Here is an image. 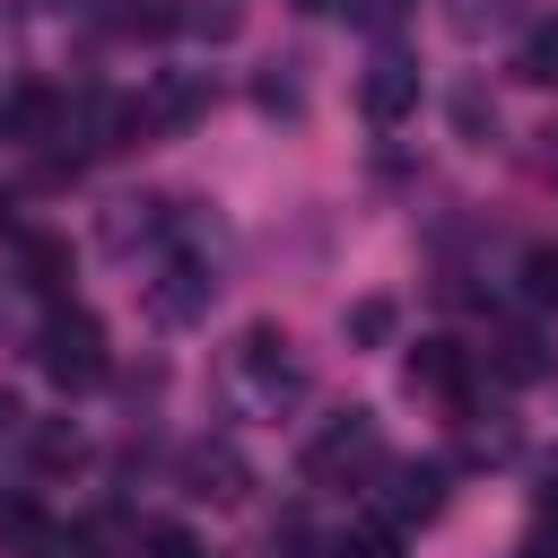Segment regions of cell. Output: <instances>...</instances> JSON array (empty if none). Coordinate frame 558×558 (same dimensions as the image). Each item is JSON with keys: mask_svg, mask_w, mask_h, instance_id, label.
<instances>
[{"mask_svg": "<svg viewBox=\"0 0 558 558\" xmlns=\"http://www.w3.org/2000/svg\"><path fill=\"white\" fill-rule=\"evenodd\" d=\"M270 558H323V541H314L305 523H279V532H270Z\"/></svg>", "mask_w": 558, "mask_h": 558, "instance_id": "23", "label": "cell"}, {"mask_svg": "<svg viewBox=\"0 0 558 558\" xmlns=\"http://www.w3.org/2000/svg\"><path fill=\"white\" fill-rule=\"evenodd\" d=\"M357 105H366V122H375V131H392V122H410V113H418V70H410L401 52H384V61H366V78H357Z\"/></svg>", "mask_w": 558, "mask_h": 558, "instance_id": "7", "label": "cell"}, {"mask_svg": "<svg viewBox=\"0 0 558 558\" xmlns=\"http://www.w3.org/2000/svg\"><path fill=\"white\" fill-rule=\"evenodd\" d=\"M183 26H201L209 44H227V35L244 26V0H192V9H183Z\"/></svg>", "mask_w": 558, "mask_h": 558, "instance_id": "19", "label": "cell"}, {"mask_svg": "<svg viewBox=\"0 0 558 558\" xmlns=\"http://www.w3.org/2000/svg\"><path fill=\"white\" fill-rule=\"evenodd\" d=\"M174 26H183V0H113V35L157 44V35H174Z\"/></svg>", "mask_w": 558, "mask_h": 558, "instance_id": "12", "label": "cell"}, {"mask_svg": "<svg viewBox=\"0 0 558 558\" xmlns=\"http://www.w3.org/2000/svg\"><path fill=\"white\" fill-rule=\"evenodd\" d=\"M497 375H506V384H541V375H549L541 340H532V331H506V340H497Z\"/></svg>", "mask_w": 558, "mask_h": 558, "instance_id": "14", "label": "cell"}, {"mask_svg": "<svg viewBox=\"0 0 558 558\" xmlns=\"http://www.w3.org/2000/svg\"><path fill=\"white\" fill-rule=\"evenodd\" d=\"M140 549H148V558H201V541H192L183 523H140Z\"/></svg>", "mask_w": 558, "mask_h": 558, "instance_id": "21", "label": "cell"}, {"mask_svg": "<svg viewBox=\"0 0 558 558\" xmlns=\"http://www.w3.org/2000/svg\"><path fill=\"white\" fill-rule=\"evenodd\" d=\"M453 122H462V131H471V140H480V131H488V140H497V113H488V105H480V87H462V96H453Z\"/></svg>", "mask_w": 558, "mask_h": 558, "instance_id": "22", "label": "cell"}, {"mask_svg": "<svg viewBox=\"0 0 558 558\" xmlns=\"http://www.w3.org/2000/svg\"><path fill=\"white\" fill-rule=\"evenodd\" d=\"M17 418H26V410H17V392H9V384H0V445H9V436H17Z\"/></svg>", "mask_w": 558, "mask_h": 558, "instance_id": "24", "label": "cell"}, {"mask_svg": "<svg viewBox=\"0 0 558 558\" xmlns=\"http://www.w3.org/2000/svg\"><path fill=\"white\" fill-rule=\"evenodd\" d=\"M331 558H401V523H349L331 541Z\"/></svg>", "mask_w": 558, "mask_h": 558, "instance_id": "15", "label": "cell"}, {"mask_svg": "<svg viewBox=\"0 0 558 558\" xmlns=\"http://www.w3.org/2000/svg\"><path fill=\"white\" fill-rule=\"evenodd\" d=\"M541 166L558 174V113H549V131H541Z\"/></svg>", "mask_w": 558, "mask_h": 558, "instance_id": "25", "label": "cell"}, {"mask_svg": "<svg viewBox=\"0 0 558 558\" xmlns=\"http://www.w3.org/2000/svg\"><path fill=\"white\" fill-rule=\"evenodd\" d=\"M209 113V78L201 70H157L148 87H140V131H183V122H201Z\"/></svg>", "mask_w": 558, "mask_h": 558, "instance_id": "6", "label": "cell"}, {"mask_svg": "<svg viewBox=\"0 0 558 558\" xmlns=\"http://www.w3.org/2000/svg\"><path fill=\"white\" fill-rule=\"evenodd\" d=\"M305 480L314 488H357V480H375L384 471V427H375V410H340V418H323L314 436H305Z\"/></svg>", "mask_w": 558, "mask_h": 558, "instance_id": "2", "label": "cell"}, {"mask_svg": "<svg viewBox=\"0 0 558 558\" xmlns=\"http://www.w3.org/2000/svg\"><path fill=\"white\" fill-rule=\"evenodd\" d=\"M436 506H445V471L436 462L392 471V523H436Z\"/></svg>", "mask_w": 558, "mask_h": 558, "instance_id": "10", "label": "cell"}, {"mask_svg": "<svg viewBox=\"0 0 558 558\" xmlns=\"http://www.w3.org/2000/svg\"><path fill=\"white\" fill-rule=\"evenodd\" d=\"M523 296H532L541 314H558V244H532V253H523Z\"/></svg>", "mask_w": 558, "mask_h": 558, "instance_id": "16", "label": "cell"}, {"mask_svg": "<svg viewBox=\"0 0 558 558\" xmlns=\"http://www.w3.org/2000/svg\"><path fill=\"white\" fill-rule=\"evenodd\" d=\"M209 296H218L209 253H166V262H157V279H148V314H157V323H201V314H209Z\"/></svg>", "mask_w": 558, "mask_h": 558, "instance_id": "4", "label": "cell"}, {"mask_svg": "<svg viewBox=\"0 0 558 558\" xmlns=\"http://www.w3.org/2000/svg\"><path fill=\"white\" fill-rule=\"evenodd\" d=\"M17 262H26V288L61 296V279H70V244L61 235H17Z\"/></svg>", "mask_w": 558, "mask_h": 558, "instance_id": "11", "label": "cell"}, {"mask_svg": "<svg viewBox=\"0 0 558 558\" xmlns=\"http://www.w3.org/2000/svg\"><path fill=\"white\" fill-rule=\"evenodd\" d=\"M174 471H183V488L209 497V506H244V497H253V462H244L227 436H192Z\"/></svg>", "mask_w": 558, "mask_h": 558, "instance_id": "5", "label": "cell"}, {"mask_svg": "<svg viewBox=\"0 0 558 558\" xmlns=\"http://www.w3.org/2000/svg\"><path fill=\"white\" fill-rule=\"evenodd\" d=\"M218 392H227V410H244V418H288V410L305 401V366H296L288 331H279V323H244L235 349H227V366H218Z\"/></svg>", "mask_w": 558, "mask_h": 558, "instance_id": "1", "label": "cell"}, {"mask_svg": "<svg viewBox=\"0 0 558 558\" xmlns=\"http://www.w3.org/2000/svg\"><path fill=\"white\" fill-rule=\"evenodd\" d=\"M35 366L61 384V392H96L105 375H113V349H105V323L87 314V305H61L52 323H44V340H35Z\"/></svg>", "mask_w": 558, "mask_h": 558, "instance_id": "3", "label": "cell"}, {"mask_svg": "<svg viewBox=\"0 0 558 558\" xmlns=\"http://www.w3.org/2000/svg\"><path fill=\"white\" fill-rule=\"evenodd\" d=\"M296 9H340V0H296Z\"/></svg>", "mask_w": 558, "mask_h": 558, "instance_id": "26", "label": "cell"}, {"mask_svg": "<svg viewBox=\"0 0 558 558\" xmlns=\"http://www.w3.org/2000/svg\"><path fill=\"white\" fill-rule=\"evenodd\" d=\"M410 392H445V401H462V392H471V357H462L453 340H418V349H410Z\"/></svg>", "mask_w": 558, "mask_h": 558, "instance_id": "9", "label": "cell"}, {"mask_svg": "<svg viewBox=\"0 0 558 558\" xmlns=\"http://www.w3.org/2000/svg\"><path fill=\"white\" fill-rule=\"evenodd\" d=\"M349 340H357V349H384V340H392V305H384V296H357V305H349Z\"/></svg>", "mask_w": 558, "mask_h": 558, "instance_id": "17", "label": "cell"}, {"mask_svg": "<svg viewBox=\"0 0 558 558\" xmlns=\"http://www.w3.org/2000/svg\"><path fill=\"white\" fill-rule=\"evenodd\" d=\"M506 9H514V0H445V26H453V35H488Z\"/></svg>", "mask_w": 558, "mask_h": 558, "instance_id": "20", "label": "cell"}, {"mask_svg": "<svg viewBox=\"0 0 558 558\" xmlns=\"http://www.w3.org/2000/svg\"><path fill=\"white\" fill-rule=\"evenodd\" d=\"M514 78H523V87H549V78H558V17H541V26L514 44Z\"/></svg>", "mask_w": 558, "mask_h": 558, "instance_id": "13", "label": "cell"}, {"mask_svg": "<svg viewBox=\"0 0 558 558\" xmlns=\"http://www.w3.org/2000/svg\"><path fill=\"white\" fill-rule=\"evenodd\" d=\"M0 131L26 140V148H52V140H70V96H52V87H17L9 113H0Z\"/></svg>", "mask_w": 558, "mask_h": 558, "instance_id": "8", "label": "cell"}, {"mask_svg": "<svg viewBox=\"0 0 558 558\" xmlns=\"http://www.w3.org/2000/svg\"><path fill=\"white\" fill-rule=\"evenodd\" d=\"M35 462H44V471H78V462H87V436H78V427H44V436H35Z\"/></svg>", "mask_w": 558, "mask_h": 558, "instance_id": "18", "label": "cell"}]
</instances>
